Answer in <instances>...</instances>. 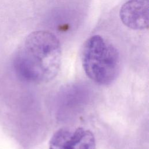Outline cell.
I'll use <instances>...</instances> for the list:
<instances>
[{"label": "cell", "instance_id": "cell-1", "mask_svg": "<svg viewBox=\"0 0 149 149\" xmlns=\"http://www.w3.org/2000/svg\"><path fill=\"white\" fill-rule=\"evenodd\" d=\"M61 63V49L52 33L36 31L26 38L17 54L15 68L25 80L36 83H46L57 75Z\"/></svg>", "mask_w": 149, "mask_h": 149}, {"label": "cell", "instance_id": "cell-2", "mask_svg": "<svg viewBox=\"0 0 149 149\" xmlns=\"http://www.w3.org/2000/svg\"><path fill=\"white\" fill-rule=\"evenodd\" d=\"M81 63L87 76L99 85H109L118 77L120 55L116 47L100 35H94L84 43Z\"/></svg>", "mask_w": 149, "mask_h": 149}, {"label": "cell", "instance_id": "cell-3", "mask_svg": "<svg viewBox=\"0 0 149 149\" xmlns=\"http://www.w3.org/2000/svg\"><path fill=\"white\" fill-rule=\"evenodd\" d=\"M49 149H96L95 139L87 129L62 127L51 137Z\"/></svg>", "mask_w": 149, "mask_h": 149}, {"label": "cell", "instance_id": "cell-4", "mask_svg": "<svg viewBox=\"0 0 149 149\" xmlns=\"http://www.w3.org/2000/svg\"><path fill=\"white\" fill-rule=\"evenodd\" d=\"M122 22L129 29L140 30L148 27V3L147 0H129L120 8Z\"/></svg>", "mask_w": 149, "mask_h": 149}]
</instances>
